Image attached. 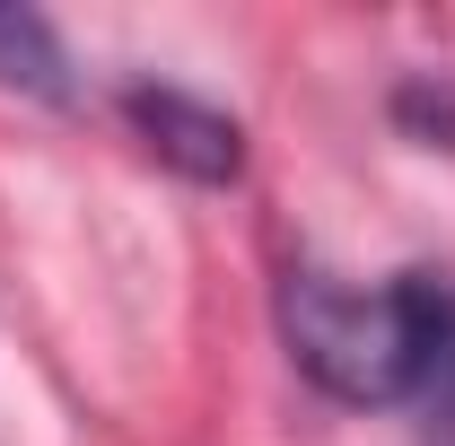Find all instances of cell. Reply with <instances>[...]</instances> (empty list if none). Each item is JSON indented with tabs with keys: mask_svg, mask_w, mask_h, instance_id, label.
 Segmentation results:
<instances>
[{
	"mask_svg": "<svg viewBox=\"0 0 455 446\" xmlns=\"http://www.w3.org/2000/svg\"><path fill=\"white\" fill-rule=\"evenodd\" d=\"M447 315H455V289L429 272H395L377 289H350L333 272L281 280V341L298 359V377L350 411L411 402L438 341H447Z\"/></svg>",
	"mask_w": 455,
	"mask_h": 446,
	"instance_id": "1",
	"label": "cell"
},
{
	"mask_svg": "<svg viewBox=\"0 0 455 446\" xmlns=\"http://www.w3.org/2000/svg\"><path fill=\"white\" fill-rule=\"evenodd\" d=\"M0 79L36 106H79V79H70V53H61L53 18L36 9H0Z\"/></svg>",
	"mask_w": 455,
	"mask_h": 446,
	"instance_id": "3",
	"label": "cell"
},
{
	"mask_svg": "<svg viewBox=\"0 0 455 446\" xmlns=\"http://www.w3.org/2000/svg\"><path fill=\"white\" fill-rule=\"evenodd\" d=\"M123 123L149 140V158H167L175 175H193V184H236L245 175V131H236V114L202 106V97H184V88H123Z\"/></svg>",
	"mask_w": 455,
	"mask_h": 446,
	"instance_id": "2",
	"label": "cell"
},
{
	"mask_svg": "<svg viewBox=\"0 0 455 446\" xmlns=\"http://www.w3.org/2000/svg\"><path fill=\"white\" fill-rule=\"evenodd\" d=\"M395 114H403V123H429V131H447V149H455V97H447V88H403Z\"/></svg>",
	"mask_w": 455,
	"mask_h": 446,
	"instance_id": "5",
	"label": "cell"
},
{
	"mask_svg": "<svg viewBox=\"0 0 455 446\" xmlns=\"http://www.w3.org/2000/svg\"><path fill=\"white\" fill-rule=\"evenodd\" d=\"M411 402H420V446H455V315H447V341H438Z\"/></svg>",
	"mask_w": 455,
	"mask_h": 446,
	"instance_id": "4",
	"label": "cell"
}]
</instances>
